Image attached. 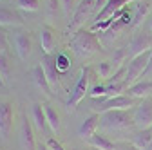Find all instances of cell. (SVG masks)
<instances>
[{"label": "cell", "instance_id": "13", "mask_svg": "<svg viewBox=\"0 0 152 150\" xmlns=\"http://www.w3.org/2000/svg\"><path fill=\"white\" fill-rule=\"evenodd\" d=\"M98 128H100V114H96V112H94L92 116L85 118V119L80 123V127H78V136H80L82 139H91L94 134L98 132Z\"/></svg>", "mask_w": 152, "mask_h": 150}, {"label": "cell", "instance_id": "10", "mask_svg": "<svg viewBox=\"0 0 152 150\" xmlns=\"http://www.w3.org/2000/svg\"><path fill=\"white\" fill-rule=\"evenodd\" d=\"M13 103L11 101H0V139H7L13 130Z\"/></svg>", "mask_w": 152, "mask_h": 150}, {"label": "cell", "instance_id": "38", "mask_svg": "<svg viewBox=\"0 0 152 150\" xmlns=\"http://www.w3.org/2000/svg\"><path fill=\"white\" fill-rule=\"evenodd\" d=\"M0 85H2V87H6V83H4V80H2V76H0Z\"/></svg>", "mask_w": 152, "mask_h": 150}, {"label": "cell", "instance_id": "12", "mask_svg": "<svg viewBox=\"0 0 152 150\" xmlns=\"http://www.w3.org/2000/svg\"><path fill=\"white\" fill-rule=\"evenodd\" d=\"M130 2H140V0H107L105 6H103V9H102L96 16H94V24L103 22V20H107V18L114 16L118 11L125 9V6H129Z\"/></svg>", "mask_w": 152, "mask_h": 150}, {"label": "cell", "instance_id": "14", "mask_svg": "<svg viewBox=\"0 0 152 150\" xmlns=\"http://www.w3.org/2000/svg\"><path fill=\"white\" fill-rule=\"evenodd\" d=\"M38 38H40V45L44 54H53L54 45H56V33L51 25H42L38 31Z\"/></svg>", "mask_w": 152, "mask_h": 150}, {"label": "cell", "instance_id": "36", "mask_svg": "<svg viewBox=\"0 0 152 150\" xmlns=\"http://www.w3.org/2000/svg\"><path fill=\"white\" fill-rule=\"evenodd\" d=\"M36 150H49V146H47L45 143H38V145H36Z\"/></svg>", "mask_w": 152, "mask_h": 150}, {"label": "cell", "instance_id": "16", "mask_svg": "<svg viewBox=\"0 0 152 150\" xmlns=\"http://www.w3.org/2000/svg\"><path fill=\"white\" fill-rule=\"evenodd\" d=\"M20 143H22L24 150H36L33 123H31L27 118H24V119H22V125H20Z\"/></svg>", "mask_w": 152, "mask_h": 150}, {"label": "cell", "instance_id": "31", "mask_svg": "<svg viewBox=\"0 0 152 150\" xmlns=\"http://www.w3.org/2000/svg\"><path fill=\"white\" fill-rule=\"evenodd\" d=\"M54 60H56V67L60 69V72H65V71L71 67V60L67 58L65 54H56Z\"/></svg>", "mask_w": 152, "mask_h": 150}, {"label": "cell", "instance_id": "18", "mask_svg": "<svg viewBox=\"0 0 152 150\" xmlns=\"http://www.w3.org/2000/svg\"><path fill=\"white\" fill-rule=\"evenodd\" d=\"M33 82H34V85L40 89L42 92H45V94H53V89L49 85V80L45 76V71H44L42 63H36L33 67Z\"/></svg>", "mask_w": 152, "mask_h": 150}, {"label": "cell", "instance_id": "39", "mask_svg": "<svg viewBox=\"0 0 152 150\" xmlns=\"http://www.w3.org/2000/svg\"><path fill=\"white\" fill-rule=\"evenodd\" d=\"M148 29H150V33H152V20L148 22Z\"/></svg>", "mask_w": 152, "mask_h": 150}, {"label": "cell", "instance_id": "9", "mask_svg": "<svg viewBox=\"0 0 152 150\" xmlns=\"http://www.w3.org/2000/svg\"><path fill=\"white\" fill-rule=\"evenodd\" d=\"M134 107H136V100L134 98H130L127 94H120V96L109 98L96 110V114H102V112H107V110H132Z\"/></svg>", "mask_w": 152, "mask_h": 150}, {"label": "cell", "instance_id": "26", "mask_svg": "<svg viewBox=\"0 0 152 150\" xmlns=\"http://www.w3.org/2000/svg\"><path fill=\"white\" fill-rule=\"evenodd\" d=\"M127 90V85L125 82H118V83H105V94L109 98H114V96H120Z\"/></svg>", "mask_w": 152, "mask_h": 150}, {"label": "cell", "instance_id": "8", "mask_svg": "<svg viewBox=\"0 0 152 150\" xmlns=\"http://www.w3.org/2000/svg\"><path fill=\"white\" fill-rule=\"evenodd\" d=\"M150 49H152V36L147 34V33H136L127 45V56L130 60V58L140 56V54H143Z\"/></svg>", "mask_w": 152, "mask_h": 150}, {"label": "cell", "instance_id": "37", "mask_svg": "<svg viewBox=\"0 0 152 150\" xmlns=\"http://www.w3.org/2000/svg\"><path fill=\"white\" fill-rule=\"evenodd\" d=\"M145 150H152V141H150V143H148V146H147V148H145Z\"/></svg>", "mask_w": 152, "mask_h": 150}, {"label": "cell", "instance_id": "11", "mask_svg": "<svg viewBox=\"0 0 152 150\" xmlns=\"http://www.w3.org/2000/svg\"><path fill=\"white\" fill-rule=\"evenodd\" d=\"M13 45H15V52L18 54L20 60H27L31 49H33V42H31V36L26 31H16L13 34Z\"/></svg>", "mask_w": 152, "mask_h": 150}, {"label": "cell", "instance_id": "1", "mask_svg": "<svg viewBox=\"0 0 152 150\" xmlns=\"http://www.w3.org/2000/svg\"><path fill=\"white\" fill-rule=\"evenodd\" d=\"M69 49L78 56V58H91L92 54H96L102 49L100 38L96 36V33L91 31V29H80L76 31L71 36V42H69Z\"/></svg>", "mask_w": 152, "mask_h": 150}, {"label": "cell", "instance_id": "33", "mask_svg": "<svg viewBox=\"0 0 152 150\" xmlns=\"http://www.w3.org/2000/svg\"><path fill=\"white\" fill-rule=\"evenodd\" d=\"M45 145L49 146V150H65V148H64V145H62L60 141H56V139H53V138H51V139H47V141H45Z\"/></svg>", "mask_w": 152, "mask_h": 150}, {"label": "cell", "instance_id": "7", "mask_svg": "<svg viewBox=\"0 0 152 150\" xmlns=\"http://www.w3.org/2000/svg\"><path fill=\"white\" fill-rule=\"evenodd\" d=\"M44 71H45V76L49 80V85L53 89V92H62L64 90V85H62V72L60 69L56 67V60L53 54H44L42 60H40Z\"/></svg>", "mask_w": 152, "mask_h": 150}, {"label": "cell", "instance_id": "15", "mask_svg": "<svg viewBox=\"0 0 152 150\" xmlns=\"http://www.w3.org/2000/svg\"><path fill=\"white\" fill-rule=\"evenodd\" d=\"M127 96L134 98V100H145L152 94V80H140L134 85L127 87Z\"/></svg>", "mask_w": 152, "mask_h": 150}, {"label": "cell", "instance_id": "4", "mask_svg": "<svg viewBox=\"0 0 152 150\" xmlns=\"http://www.w3.org/2000/svg\"><path fill=\"white\" fill-rule=\"evenodd\" d=\"M89 85H91V67H82L80 76L76 80V85L71 90L69 100H67V108L69 110H74L80 105V101L85 98V94H89Z\"/></svg>", "mask_w": 152, "mask_h": 150}, {"label": "cell", "instance_id": "19", "mask_svg": "<svg viewBox=\"0 0 152 150\" xmlns=\"http://www.w3.org/2000/svg\"><path fill=\"white\" fill-rule=\"evenodd\" d=\"M24 20L15 9L9 7H0V25L2 27H13V25H22Z\"/></svg>", "mask_w": 152, "mask_h": 150}, {"label": "cell", "instance_id": "3", "mask_svg": "<svg viewBox=\"0 0 152 150\" xmlns=\"http://www.w3.org/2000/svg\"><path fill=\"white\" fill-rule=\"evenodd\" d=\"M150 52H152V49L140 54V56H134V58H130L125 63V67H127V71H125V85L127 87L134 85L136 82H140L143 78V74L147 71V65H148V60H150Z\"/></svg>", "mask_w": 152, "mask_h": 150}, {"label": "cell", "instance_id": "24", "mask_svg": "<svg viewBox=\"0 0 152 150\" xmlns=\"http://www.w3.org/2000/svg\"><path fill=\"white\" fill-rule=\"evenodd\" d=\"M148 9H150V6H148V2H143V0H140L138 2V6H136V11H134V15H132V25H140L141 22H143V18L148 15Z\"/></svg>", "mask_w": 152, "mask_h": 150}, {"label": "cell", "instance_id": "35", "mask_svg": "<svg viewBox=\"0 0 152 150\" xmlns=\"http://www.w3.org/2000/svg\"><path fill=\"white\" fill-rule=\"evenodd\" d=\"M148 72H152V52H150V60H148V65H147V71H145L143 76H147Z\"/></svg>", "mask_w": 152, "mask_h": 150}, {"label": "cell", "instance_id": "21", "mask_svg": "<svg viewBox=\"0 0 152 150\" xmlns=\"http://www.w3.org/2000/svg\"><path fill=\"white\" fill-rule=\"evenodd\" d=\"M60 9H62V2H60V0H45L44 15L47 18L49 25L56 22V18H58V15H60Z\"/></svg>", "mask_w": 152, "mask_h": 150}, {"label": "cell", "instance_id": "17", "mask_svg": "<svg viewBox=\"0 0 152 150\" xmlns=\"http://www.w3.org/2000/svg\"><path fill=\"white\" fill-rule=\"evenodd\" d=\"M31 119H33V125L38 132H45L47 130V118H45V110H44V105L42 103H33L31 105Z\"/></svg>", "mask_w": 152, "mask_h": 150}, {"label": "cell", "instance_id": "41", "mask_svg": "<svg viewBox=\"0 0 152 150\" xmlns=\"http://www.w3.org/2000/svg\"><path fill=\"white\" fill-rule=\"evenodd\" d=\"M150 130H152V127H150Z\"/></svg>", "mask_w": 152, "mask_h": 150}, {"label": "cell", "instance_id": "2", "mask_svg": "<svg viewBox=\"0 0 152 150\" xmlns=\"http://www.w3.org/2000/svg\"><path fill=\"white\" fill-rule=\"evenodd\" d=\"M100 127L105 130H125L134 127L130 110H107L100 114Z\"/></svg>", "mask_w": 152, "mask_h": 150}, {"label": "cell", "instance_id": "32", "mask_svg": "<svg viewBox=\"0 0 152 150\" xmlns=\"http://www.w3.org/2000/svg\"><path fill=\"white\" fill-rule=\"evenodd\" d=\"M89 94H91V98L107 96V94H105V83H96L94 87H91V89H89Z\"/></svg>", "mask_w": 152, "mask_h": 150}, {"label": "cell", "instance_id": "34", "mask_svg": "<svg viewBox=\"0 0 152 150\" xmlns=\"http://www.w3.org/2000/svg\"><path fill=\"white\" fill-rule=\"evenodd\" d=\"M118 150H140L138 146H134L132 143H123V145H120L118 146Z\"/></svg>", "mask_w": 152, "mask_h": 150}, {"label": "cell", "instance_id": "25", "mask_svg": "<svg viewBox=\"0 0 152 150\" xmlns=\"http://www.w3.org/2000/svg\"><path fill=\"white\" fill-rule=\"evenodd\" d=\"M116 72L114 71V67H112V63L110 62H100L98 65H96V74H98V78H102V80H109L112 74Z\"/></svg>", "mask_w": 152, "mask_h": 150}, {"label": "cell", "instance_id": "28", "mask_svg": "<svg viewBox=\"0 0 152 150\" xmlns=\"http://www.w3.org/2000/svg\"><path fill=\"white\" fill-rule=\"evenodd\" d=\"M16 6L22 11L34 13V11H38V7H40V0H16Z\"/></svg>", "mask_w": 152, "mask_h": 150}, {"label": "cell", "instance_id": "5", "mask_svg": "<svg viewBox=\"0 0 152 150\" xmlns=\"http://www.w3.org/2000/svg\"><path fill=\"white\" fill-rule=\"evenodd\" d=\"M94 9H96V0H82V2L76 6L74 9V15L71 18V22L67 25L69 33H76L83 27V24L91 18H94Z\"/></svg>", "mask_w": 152, "mask_h": 150}, {"label": "cell", "instance_id": "29", "mask_svg": "<svg viewBox=\"0 0 152 150\" xmlns=\"http://www.w3.org/2000/svg\"><path fill=\"white\" fill-rule=\"evenodd\" d=\"M60 2H62V13H64V16H65V20L71 22V18H72V15H74V9H76L74 0H60Z\"/></svg>", "mask_w": 152, "mask_h": 150}, {"label": "cell", "instance_id": "20", "mask_svg": "<svg viewBox=\"0 0 152 150\" xmlns=\"http://www.w3.org/2000/svg\"><path fill=\"white\" fill-rule=\"evenodd\" d=\"M44 110H45V118H47V125H49V128H51V132L58 134V132H60V127H62V123H60V114H58V112H56V108H54L53 105H49V103L44 105Z\"/></svg>", "mask_w": 152, "mask_h": 150}, {"label": "cell", "instance_id": "30", "mask_svg": "<svg viewBox=\"0 0 152 150\" xmlns=\"http://www.w3.org/2000/svg\"><path fill=\"white\" fill-rule=\"evenodd\" d=\"M9 51V38H7V31L0 25V56L7 54Z\"/></svg>", "mask_w": 152, "mask_h": 150}, {"label": "cell", "instance_id": "6", "mask_svg": "<svg viewBox=\"0 0 152 150\" xmlns=\"http://www.w3.org/2000/svg\"><path fill=\"white\" fill-rule=\"evenodd\" d=\"M132 121H134V127L138 130L152 127V98L141 100V103H138L132 108Z\"/></svg>", "mask_w": 152, "mask_h": 150}, {"label": "cell", "instance_id": "27", "mask_svg": "<svg viewBox=\"0 0 152 150\" xmlns=\"http://www.w3.org/2000/svg\"><path fill=\"white\" fill-rule=\"evenodd\" d=\"M0 76H2L4 83H9V76H11V65H9V56L2 54L0 56Z\"/></svg>", "mask_w": 152, "mask_h": 150}, {"label": "cell", "instance_id": "40", "mask_svg": "<svg viewBox=\"0 0 152 150\" xmlns=\"http://www.w3.org/2000/svg\"><path fill=\"white\" fill-rule=\"evenodd\" d=\"M71 150H83V148H71Z\"/></svg>", "mask_w": 152, "mask_h": 150}, {"label": "cell", "instance_id": "23", "mask_svg": "<svg viewBox=\"0 0 152 150\" xmlns=\"http://www.w3.org/2000/svg\"><path fill=\"white\" fill-rule=\"evenodd\" d=\"M89 143H91L92 148H96V150H118V145H114L109 138L100 136V134H94L89 139Z\"/></svg>", "mask_w": 152, "mask_h": 150}, {"label": "cell", "instance_id": "22", "mask_svg": "<svg viewBox=\"0 0 152 150\" xmlns=\"http://www.w3.org/2000/svg\"><path fill=\"white\" fill-rule=\"evenodd\" d=\"M150 141H152V130L150 128L138 130V132H134V136H132V145L138 146L140 150H145Z\"/></svg>", "mask_w": 152, "mask_h": 150}]
</instances>
